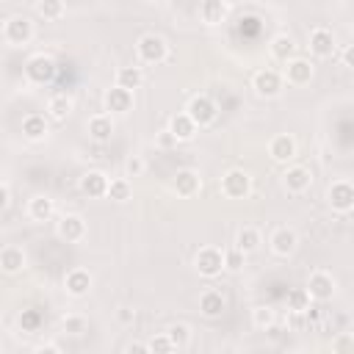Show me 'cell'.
I'll return each instance as SVG.
<instances>
[{"instance_id":"obj_2","label":"cell","mask_w":354,"mask_h":354,"mask_svg":"<svg viewBox=\"0 0 354 354\" xmlns=\"http://www.w3.org/2000/svg\"><path fill=\"white\" fill-rule=\"evenodd\" d=\"M55 72H58L55 61H53L50 55H44V53L30 55L28 64H25V77H28V83H33V86H47V83H53Z\"/></svg>"},{"instance_id":"obj_6","label":"cell","mask_w":354,"mask_h":354,"mask_svg":"<svg viewBox=\"0 0 354 354\" xmlns=\"http://www.w3.org/2000/svg\"><path fill=\"white\" fill-rule=\"evenodd\" d=\"M282 86H285V80H282V72H277V69H257L252 77V88L257 91V97H266V100L279 97Z\"/></svg>"},{"instance_id":"obj_29","label":"cell","mask_w":354,"mask_h":354,"mask_svg":"<svg viewBox=\"0 0 354 354\" xmlns=\"http://www.w3.org/2000/svg\"><path fill=\"white\" fill-rule=\"evenodd\" d=\"M260 243H263V238H260V230H257V227H241V230H238L235 246H238L243 254L257 252V249H260Z\"/></svg>"},{"instance_id":"obj_18","label":"cell","mask_w":354,"mask_h":354,"mask_svg":"<svg viewBox=\"0 0 354 354\" xmlns=\"http://www.w3.org/2000/svg\"><path fill=\"white\" fill-rule=\"evenodd\" d=\"M80 191H83L88 199H102V196L108 194V177H105L102 171L91 169V171H86V174L80 177Z\"/></svg>"},{"instance_id":"obj_8","label":"cell","mask_w":354,"mask_h":354,"mask_svg":"<svg viewBox=\"0 0 354 354\" xmlns=\"http://www.w3.org/2000/svg\"><path fill=\"white\" fill-rule=\"evenodd\" d=\"M3 39L14 47H22L33 39V22L28 17H11L6 25H3Z\"/></svg>"},{"instance_id":"obj_20","label":"cell","mask_w":354,"mask_h":354,"mask_svg":"<svg viewBox=\"0 0 354 354\" xmlns=\"http://www.w3.org/2000/svg\"><path fill=\"white\" fill-rule=\"evenodd\" d=\"M224 310H227V301H224L221 290L207 288V290L199 296V313H202L205 318H218Z\"/></svg>"},{"instance_id":"obj_26","label":"cell","mask_w":354,"mask_h":354,"mask_svg":"<svg viewBox=\"0 0 354 354\" xmlns=\"http://www.w3.org/2000/svg\"><path fill=\"white\" fill-rule=\"evenodd\" d=\"M22 136H25L28 141H41V138H47V119H44L41 113H28V116L22 119Z\"/></svg>"},{"instance_id":"obj_32","label":"cell","mask_w":354,"mask_h":354,"mask_svg":"<svg viewBox=\"0 0 354 354\" xmlns=\"http://www.w3.org/2000/svg\"><path fill=\"white\" fill-rule=\"evenodd\" d=\"M130 194H133V185H130V180L127 177H116V180H108V199H113V202H127L130 199Z\"/></svg>"},{"instance_id":"obj_38","label":"cell","mask_w":354,"mask_h":354,"mask_svg":"<svg viewBox=\"0 0 354 354\" xmlns=\"http://www.w3.org/2000/svg\"><path fill=\"white\" fill-rule=\"evenodd\" d=\"M243 260H246V254H243L238 246L224 249V268H227V271H241V268H243Z\"/></svg>"},{"instance_id":"obj_17","label":"cell","mask_w":354,"mask_h":354,"mask_svg":"<svg viewBox=\"0 0 354 354\" xmlns=\"http://www.w3.org/2000/svg\"><path fill=\"white\" fill-rule=\"evenodd\" d=\"M171 188H174L177 196H185L188 199V196H194L202 188V180H199V174L194 169H177L174 180H171Z\"/></svg>"},{"instance_id":"obj_34","label":"cell","mask_w":354,"mask_h":354,"mask_svg":"<svg viewBox=\"0 0 354 354\" xmlns=\"http://www.w3.org/2000/svg\"><path fill=\"white\" fill-rule=\"evenodd\" d=\"M252 324H254V329L268 332V329H274L277 315H274V310H271V307H254V310H252Z\"/></svg>"},{"instance_id":"obj_23","label":"cell","mask_w":354,"mask_h":354,"mask_svg":"<svg viewBox=\"0 0 354 354\" xmlns=\"http://www.w3.org/2000/svg\"><path fill=\"white\" fill-rule=\"evenodd\" d=\"M88 136H91L97 144L111 141V136H113V119H111V113H97V116H91V119H88Z\"/></svg>"},{"instance_id":"obj_35","label":"cell","mask_w":354,"mask_h":354,"mask_svg":"<svg viewBox=\"0 0 354 354\" xmlns=\"http://www.w3.org/2000/svg\"><path fill=\"white\" fill-rule=\"evenodd\" d=\"M19 326H22V332H39L44 326V313L41 310H22Z\"/></svg>"},{"instance_id":"obj_3","label":"cell","mask_w":354,"mask_h":354,"mask_svg":"<svg viewBox=\"0 0 354 354\" xmlns=\"http://www.w3.org/2000/svg\"><path fill=\"white\" fill-rule=\"evenodd\" d=\"M185 113L191 116V122H194L196 127H207V124L216 122L218 105H216L207 94H194V97L188 100V105H185Z\"/></svg>"},{"instance_id":"obj_4","label":"cell","mask_w":354,"mask_h":354,"mask_svg":"<svg viewBox=\"0 0 354 354\" xmlns=\"http://www.w3.org/2000/svg\"><path fill=\"white\" fill-rule=\"evenodd\" d=\"M252 191V177L246 169H230L221 177V196L227 199H246Z\"/></svg>"},{"instance_id":"obj_25","label":"cell","mask_w":354,"mask_h":354,"mask_svg":"<svg viewBox=\"0 0 354 354\" xmlns=\"http://www.w3.org/2000/svg\"><path fill=\"white\" fill-rule=\"evenodd\" d=\"M72 108H75V102H72V97L64 94V91H58V94H53V97L47 100V116L55 119V122H64V119L72 113Z\"/></svg>"},{"instance_id":"obj_11","label":"cell","mask_w":354,"mask_h":354,"mask_svg":"<svg viewBox=\"0 0 354 354\" xmlns=\"http://www.w3.org/2000/svg\"><path fill=\"white\" fill-rule=\"evenodd\" d=\"M55 232H58L61 241L77 243V241H83V235H86V221H83V216H77V213H64V216L58 218V224H55Z\"/></svg>"},{"instance_id":"obj_45","label":"cell","mask_w":354,"mask_h":354,"mask_svg":"<svg viewBox=\"0 0 354 354\" xmlns=\"http://www.w3.org/2000/svg\"><path fill=\"white\" fill-rule=\"evenodd\" d=\"M348 346H351V337H343V340H340L335 348H337V351H343V348H348Z\"/></svg>"},{"instance_id":"obj_44","label":"cell","mask_w":354,"mask_h":354,"mask_svg":"<svg viewBox=\"0 0 354 354\" xmlns=\"http://www.w3.org/2000/svg\"><path fill=\"white\" fill-rule=\"evenodd\" d=\"M343 66H348V69H351V47H346V50H343Z\"/></svg>"},{"instance_id":"obj_12","label":"cell","mask_w":354,"mask_h":354,"mask_svg":"<svg viewBox=\"0 0 354 354\" xmlns=\"http://www.w3.org/2000/svg\"><path fill=\"white\" fill-rule=\"evenodd\" d=\"M307 47L315 58H329V55H335L337 44H335V36H332L329 28H313L310 36H307Z\"/></svg>"},{"instance_id":"obj_21","label":"cell","mask_w":354,"mask_h":354,"mask_svg":"<svg viewBox=\"0 0 354 354\" xmlns=\"http://www.w3.org/2000/svg\"><path fill=\"white\" fill-rule=\"evenodd\" d=\"M169 136L174 138V141H191L194 136H196V124L191 122V116L183 111V113H174L171 119H169Z\"/></svg>"},{"instance_id":"obj_7","label":"cell","mask_w":354,"mask_h":354,"mask_svg":"<svg viewBox=\"0 0 354 354\" xmlns=\"http://www.w3.org/2000/svg\"><path fill=\"white\" fill-rule=\"evenodd\" d=\"M304 290H307L310 301H329V299L335 296L337 285H335V277H332L329 271H313Z\"/></svg>"},{"instance_id":"obj_5","label":"cell","mask_w":354,"mask_h":354,"mask_svg":"<svg viewBox=\"0 0 354 354\" xmlns=\"http://www.w3.org/2000/svg\"><path fill=\"white\" fill-rule=\"evenodd\" d=\"M194 268L199 271V277H207V279L218 277L224 271V252L218 246H202L194 257Z\"/></svg>"},{"instance_id":"obj_42","label":"cell","mask_w":354,"mask_h":354,"mask_svg":"<svg viewBox=\"0 0 354 354\" xmlns=\"http://www.w3.org/2000/svg\"><path fill=\"white\" fill-rule=\"evenodd\" d=\"M6 207H8V188L0 183V213H3Z\"/></svg>"},{"instance_id":"obj_40","label":"cell","mask_w":354,"mask_h":354,"mask_svg":"<svg viewBox=\"0 0 354 354\" xmlns=\"http://www.w3.org/2000/svg\"><path fill=\"white\" fill-rule=\"evenodd\" d=\"M124 171H127V177H141V174H144V160H141L138 155H133V158L124 163Z\"/></svg>"},{"instance_id":"obj_14","label":"cell","mask_w":354,"mask_h":354,"mask_svg":"<svg viewBox=\"0 0 354 354\" xmlns=\"http://www.w3.org/2000/svg\"><path fill=\"white\" fill-rule=\"evenodd\" d=\"M268 155H271V160H277V163H290V160L296 158V138L288 136V133L274 136L271 144H268Z\"/></svg>"},{"instance_id":"obj_31","label":"cell","mask_w":354,"mask_h":354,"mask_svg":"<svg viewBox=\"0 0 354 354\" xmlns=\"http://www.w3.org/2000/svg\"><path fill=\"white\" fill-rule=\"evenodd\" d=\"M166 335H169V340H171L174 351H185V348L191 346V337H194L188 324H171V326L166 329Z\"/></svg>"},{"instance_id":"obj_19","label":"cell","mask_w":354,"mask_h":354,"mask_svg":"<svg viewBox=\"0 0 354 354\" xmlns=\"http://www.w3.org/2000/svg\"><path fill=\"white\" fill-rule=\"evenodd\" d=\"M133 108V91L130 88H122V86H113L105 91V111L111 113H127Z\"/></svg>"},{"instance_id":"obj_43","label":"cell","mask_w":354,"mask_h":354,"mask_svg":"<svg viewBox=\"0 0 354 354\" xmlns=\"http://www.w3.org/2000/svg\"><path fill=\"white\" fill-rule=\"evenodd\" d=\"M133 351H136V354H144V351H149V348H147V343H130V346H127V354H133Z\"/></svg>"},{"instance_id":"obj_10","label":"cell","mask_w":354,"mask_h":354,"mask_svg":"<svg viewBox=\"0 0 354 354\" xmlns=\"http://www.w3.org/2000/svg\"><path fill=\"white\" fill-rule=\"evenodd\" d=\"M313 64L307 58H288L285 61V69H282V80H288L290 86H307L313 80Z\"/></svg>"},{"instance_id":"obj_39","label":"cell","mask_w":354,"mask_h":354,"mask_svg":"<svg viewBox=\"0 0 354 354\" xmlns=\"http://www.w3.org/2000/svg\"><path fill=\"white\" fill-rule=\"evenodd\" d=\"M147 348L155 351V354H169V351H174V346H171V340H169L166 332H163V335H155V337L147 343Z\"/></svg>"},{"instance_id":"obj_37","label":"cell","mask_w":354,"mask_h":354,"mask_svg":"<svg viewBox=\"0 0 354 354\" xmlns=\"http://www.w3.org/2000/svg\"><path fill=\"white\" fill-rule=\"evenodd\" d=\"M61 326H64V332H66V335H72V337H80L83 332H88V321H86L83 315H77V313L66 315Z\"/></svg>"},{"instance_id":"obj_28","label":"cell","mask_w":354,"mask_h":354,"mask_svg":"<svg viewBox=\"0 0 354 354\" xmlns=\"http://www.w3.org/2000/svg\"><path fill=\"white\" fill-rule=\"evenodd\" d=\"M199 17L205 25H221L227 19V3L224 0H205L199 6Z\"/></svg>"},{"instance_id":"obj_36","label":"cell","mask_w":354,"mask_h":354,"mask_svg":"<svg viewBox=\"0 0 354 354\" xmlns=\"http://www.w3.org/2000/svg\"><path fill=\"white\" fill-rule=\"evenodd\" d=\"M307 307H310V296H307V290H304V288H296V290H290V293H288V313L301 315Z\"/></svg>"},{"instance_id":"obj_13","label":"cell","mask_w":354,"mask_h":354,"mask_svg":"<svg viewBox=\"0 0 354 354\" xmlns=\"http://www.w3.org/2000/svg\"><path fill=\"white\" fill-rule=\"evenodd\" d=\"M268 243H271V252H274V254L290 257V254L296 252V246H299V235H296L290 227H277V230L271 232Z\"/></svg>"},{"instance_id":"obj_24","label":"cell","mask_w":354,"mask_h":354,"mask_svg":"<svg viewBox=\"0 0 354 354\" xmlns=\"http://www.w3.org/2000/svg\"><path fill=\"white\" fill-rule=\"evenodd\" d=\"M268 50H271V55L277 58V61H288V58H293L296 55V41H293V36L290 33H277V36H271V41H268Z\"/></svg>"},{"instance_id":"obj_30","label":"cell","mask_w":354,"mask_h":354,"mask_svg":"<svg viewBox=\"0 0 354 354\" xmlns=\"http://www.w3.org/2000/svg\"><path fill=\"white\" fill-rule=\"evenodd\" d=\"M141 83H144V72H141V66H122V69L116 72V86H122V88L136 91Z\"/></svg>"},{"instance_id":"obj_9","label":"cell","mask_w":354,"mask_h":354,"mask_svg":"<svg viewBox=\"0 0 354 354\" xmlns=\"http://www.w3.org/2000/svg\"><path fill=\"white\" fill-rule=\"evenodd\" d=\"M326 199H329V207H332V210H337V213H351V207H354V185H351L348 180H337V183L329 185Z\"/></svg>"},{"instance_id":"obj_15","label":"cell","mask_w":354,"mask_h":354,"mask_svg":"<svg viewBox=\"0 0 354 354\" xmlns=\"http://www.w3.org/2000/svg\"><path fill=\"white\" fill-rule=\"evenodd\" d=\"M313 183V171L307 166H288L285 174H282V185L290 191V194H304Z\"/></svg>"},{"instance_id":"obj_22","label":"cell","mask_w":354,"mask_h":354,"mask_svg":"<svg viewBox=\"0 0 354 354\" xmlns=\"http://www.w3.org/2000/svg\"><path fill=\"white\" fill-rule=\"evenodd\" d=\"M22 268H25V252H22L19 246H14V243L3 246V249H0V271H6V274H19Z\"/></svg>"},{"instance_id":"obj_41","label":"cell","mask_w":354,"mask_h":354,"mask_svg":"<svg viewBox=\"0 0 354 354\" xmlns=\"http://www.w3.org/2000/svg\"><path fill=\"white\" fill-rule=\"evenodd\" d=\"M36 351H39V354H58L61 346H58V343H41V346H36Z\"/></svg>"},{"instance_id":"obj_16","label":"cell","mask_w":354,"mask_h":354,"mask_svg":"<svg viewBox=\"0 0 354 354\" xmlns=\"http://www.w3.org/2000/svg\"><path fill=\"white\" fill-rule=\"evenodd\" d=\"M91 285H94V279H91V274H88L86 268H72V271L64 277V288H66V293L75 296V299L88 296Z\"/></svg>"},{"instance_id":"obj_1","label":"cell","mask_w":354,"mask_h":354,"mask_svg":"<svg viewBox=\"0 0 354 354\" xmlns=\"http://www.w3.org/2000/svg\"><path fill=\"white\" fill-rule=\"evenodd\" d=\"M136 55H138L141 64L155 66V64H163V61L169 58V44H166V39L158 36V33H144V36H138V41H136Z\"/></svg>"},{"instance_id":"obj_33","label":"cell","mask_w":354,"mask_h":354,"mask_svg":"<svg viewBox=\"0 0 354 354\" xmlns=\"http://www.w3.org/2000/svg\"><path fill=\"white\" fill-rule=\"evenodd\" d=\"M36 11H39V17L55 22V19L64 17L66 8H64V0H39V3H36Z\"/></svg>"},{"instance_id":"obj_27","label":"cell","mask_w":354,"mask_h":354,"mask_svg":"<svg viewBox=\"0 0 354 354\" xmlns=\"http://www.w3.org/2000/svg\"><path fill=\"white\" fill-rule=\"evenodd\" d=\"M53 213H55V202H53L50 196H44V194H39V196H33V199L28 202V216H30L33 221H50Z\"/></svg>"}]
</instances>
